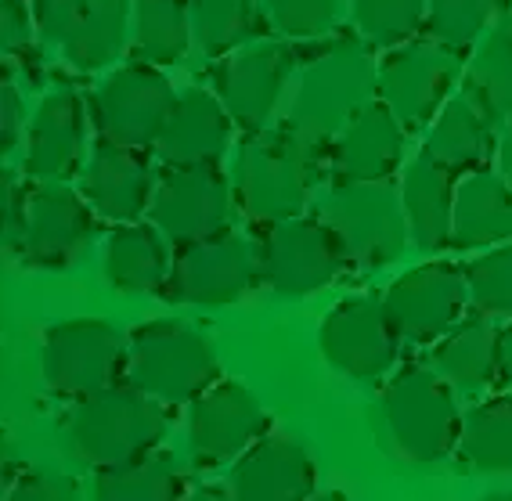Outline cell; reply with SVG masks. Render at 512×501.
I'll use <instances>...</instances> for the list:
<instances>
[{"label": "cell", "instance_id": "cell-1", "mask_svg": "<svg viewBox=\"0 0 512 501\" xmlns=\"http://www.w3.org/2000/svg\"><path fill=\"white\" fill-rule=\"evenodd\" d=\"M375 98H379V65L372 58V44L361 33L321 37V44L311 47L296 65L285 127H293L303 137V145L325 163L339 130Z\"/></svg>", "mask_w": 512, "mask_h": 501}, {"label": "cell", "instance_id": "cell-2", "mask_svg": "<svg viewBox=\"0 0 512 501\" xmlns=\"http://www.w3.org/2000/svg\"><path fill=\"white\" fill-rule=\"evenodd\" d=\"M318 177L321 159L293 127L253 130L235 155V202L260 228L303 217Z\"/></svg>", "mask_w": 512, "mask_h": 501}, {"label": "cell", "instance_id": "cell-3", "mask_svg": "<svg viewBox=\"0 0 512 501\" xmlns=\"http://www.w3.org/2000/svg\"><path fill=\"white\" fill-rule=\"evenodd\" d=\"M166 429H170L166 404L148 397L127 379L83 401H73V411L65 419V433H69L76 458L94 469H109V465L156 451Z\"/></svg>", "mask_w": 512, "mask_h": 501}, {"label": "cell", "instance_id": "cell-4", "mask_svg": "<svg viewBox=\"0 0 512 501\" xmlns=\"http://www.w3.org/2000/svg\"><path fill=\"white\" fill-rule=\"evenodd\" d=\"M455 386L426 365H404L383 390V422L397 455L412 465H430L458 451L462 411Z\"/></svg>", "mask_w": 512, "mask_h": 501}, {"label": "cell", "instance_id": "cell-5", "mask_svg": "<svg viewBox=\"0 0 512 501\" xmlns=\"http://www.w3.org/2000/svg\"><path fill=\"white\" fill-rule=\"evenodd\" d=\"M220 379L210 339L184 321H145L130 332L127 383L166 408L192 404Z\"/></svg>", "mask_w": 512, "mask_h": 501}, {"label": "cell", "instance_id": "cell-6", "mask_svg": "<svg viewBox=\"0 0 512 501\" xmlns=\"http://www.w3.org/2000/svg\"><path fill=\"white\" fill-rule=\"evenodd\" d=\"M318 206L321 220L336 231L343 253L357 267H390L412 242L394 181H332Z\"/></svg>", "mask_w": 512, "mask_h": 501}, {"label": "cell", "instance_id": "cell-7", "mask_svg": "<svg viewBox=\"0 0 512 501\" xmlns=\"http://www.w3.org/2000/svg\"><path fill=\"white\" fill-rule=\"evenodd\" d=\"M130 361V336L105 318H69L44 332L40 372L47 390L65 401H83L123 383Z\"/></svg>", "mask_w": 512, "mask_h": 501}, {"label": "cell", "instance_id": "cell-8", "mask_svg": "<svg viewBox=\"0 0 512 501\" xmlns=\"http://www.w3.org/2000/svg\"><path fill=\"white\" fill-rule=\"evenodd\" d=\"M260 282L275 296L300 300L332 285L350 264L336 231L321 217H293L264 224L256 235Z\"/></svg>", "mask_w": 512, "mask_h": 501}, {"label": "cell", "instance_id": "cell-9", "mask_svg": "<svg viewBox=\"0 0 512 501\" xmlns=\"http://www.w3.org/2000/svg\"><path fill=\"white\" fill-rule=\"evenodd\" d=\"M260 282L256 242L224 228L188 246H174V267L163 296L184 307H228Z\"/></svg>", "mask_w": 512, "mask_h": 501}, {"label": "cell", "instance_id": "cell-10", "mask_svg": "<svg viewBox=\"0 0 512 501\" xmlns=\"http://www.w3.org/2000/svg\"><path fill=\"white\" fill-rule=\"evenodd\" d=\"M174 105L177 91L159 73V65L148 62L119 65L91 94V116L101 141L138 148V152L159 145Z\"/></svg>", "mask_w": 512, "mask_h": 501}, {"label": "cell", "instance_id": "cell-11", "mask_svg": "<svg viewBox=\"0 0 512 501\" xmlns=\"http://www.w3.org/2000/svg\"><path fill=\"white\" fill-rule=\"evenodd\" d=\"M383 307L401 339L440 343L458 321L466 318V267L448 264V260H426L419 267H408L383 292Z\"/></svg>", "mask_w": 512, "mask_h": 501}, {"label": "cell", "instance_id": "cell-12", "mask_svg": "<svg viewBox=\"0 0 512 501\" xmlns=\"http://www.w3.org/2000/svg\"><path fill=\"white\" fill-rule=\"evenodd\" d=\"M458 51L437 40H408L394 47L379 65V98L394 109L408 134L430 127L448 105V94L458 80Z\"/></svg>", "mask_w": 512, "mask_h": 501}, {"label": "cell", "instance_id": "cell-13", "mask_svg": "<svg viewBox=\"0 0 512 501\" xmlns=\"http://www.w3.org/2000/svg\"><path fill=\"white\" fill-rule=\"evenodd\" d=\"M318 347L336 372L361 383L386 379L397 365L401 336L386 318L383 300L375 296H347L325 314L318 328Z\"/></svg>", "mask_w": 512, "mask_h": 501}, {"label": "cell", "instance_id": "cell-14", "mask_svg": "<svg viewBox=\"0 0 512 501\" xmlns=\"http://www.w3.org/2000/svg\"><path fill=\"white\" fill-rule=\"evenodd\" d=\"M271 433V415L235 379H217L188 404V451L195 465L238 462L256 440Z\"/></svg>", "mask_w": 512, "mask_h": 501}, {"label": "cell", "instance_id": "cell-15", "mask_svg": "<svg viewBox=\"0 0 512 501\" xmlns=\"http://www.w3.org/2000/svg\"><path fill=\"white\" fill-rule=\"evenodd\" d=\"M148 220L170 238V246H188L195 238L224 231L231 224V181L220 163L166 166L159 174Z\"/></svg>", "mask_w": 512, "mask_h": 501}, {"label": "cell", "instance_id": "cell-16", "mask_svg": "<svg viewBox=\"0 0 512 501\" xmlns=\"http://www.w3.org/2000/svg\"><path fill=\"white\" fill-rule=\"evenodd\" d=\"M296 65H300V55L293 47L275 44V40L246 44L231 51L228 58H220L213 87H217L224 109L235 119V127H242L246 134L267 127V119L275 116Z\"/></svg>", "mask_w": 512, "mask_h": 501}, {"label": "cell", "instance_id": "cell-17", "mask_svg": "<svg viewBox=\"0 0 512 501\" xmlns=\"http://www.w3.org/2000/svg\"><path fill=\"white\" fill-rule=\"evenodd\" d=\"M94 238V206L83 192L65 181H47L29 188L26 238L19 256L40 271H65L83 256Z\"/></svg>", "mask_w": 512, "mask_h": 501}, {"label": "cell", "instance_id": "cell-18", "mask_svg": "<svg viewBox=\"0 0 512 501\" xmlns=\"http://www.w3.org/2000/svg\"><path fill=\"white\" fill-rule=\"evenodd\" d=\"M314 458L293 433H267L238 458L228 480V501H311Z\"/></svg>", "mask_w": 512, "mask_h": 501}, {"label": "cell", "instance_id": "cell-19", "mask_svg": "<svg viewBox=\"0 0 512 501\" xmlns=\"http://www.w3.org/2000/svg\"><path fill=\"white\" fill-rule=\"evenodd\" d=\"M159 174L145 152L123 148L112 141H98L83 166V195L94 213L112 224H134L152 210Z\"/></svg>", "mask_w": 512, "mask_h": 501}, {"label": "cell", "instance_id": "cell-20", "mask_svg": "<svg viewBox=\"0 0 512 501\" xmlns=\"http://www.w3.org/2000/svg\"><path fill=\"white\" fill-rule=\"evenodd\" d=\"M404 141H408V127L383 98H375L332 141V181H390L404 163Z\"/></svg>", "mask_w": 512, "mask_h": 501}, {"label": "cell", "instance_id": "cell-21", "mask_svg": "<svg viewBox=\"0 0 512 501\" xmlns=\"http://www.w3.org/2000/svg\"><path fill=\"white\" fill-rule=\"evenodd\" d=\"M83 134H87V109L73 87H58L44 94L37 116L26 130V163L22 174L33 184L69 181L80 166Z\"/></svg>", "mask_w": 512, "mask_h": 501}, {"label": "cell", "instance_id": "cell-22", "mask_svg": "<svg viewBox=\"0 0 512 501\" xmlns=\"http://www.w3.org/2000/svg\"><path fill=\"white\" fill-rule=\"evenodd\" d=\"M231 127L235 119L217 94L188 87L184 94H177V105L166 119L156 152L166 166L220 163L231 145Z\"/></svg>", "mask_w": 512, "mask_h": 501}, {"label": "cell", "instance_id": "cell-23", "mask_svg": "<svg viewBox=\"0 0 512 501\" xmlns=\"http://www.w3.org/2000/svg\"><path fill=\"white\" fill-rule=\"evenodd\" d=\"M455 174L440 166L426 148L404 166L401 202L408 217V235L419 253H440L455 238Z\"/></svg>", "mask_w": 512, "mask_h": 501}, {"label": "cell", "instance_id": "cell-24", "mask_svg": "<svg viewBox=\"0 0 512 501\" xmlns=\"http://www.w3.org/2000/svg\"><path fill=\"white\" fill-rule=\"evenodd\" d=\"M437 368L458 393H480L502 383V328L487 314H469L433 350Z\"/></svg>", "mask_w": 512, "mask_h": 501}, {"label": "cell", "instance_id": "cell-25", "mask_svg": "<svg viewBox=\"0 0 512 501\" xmlns=\"http://www.w3.org/2000/svg\"><path fill=\"white\" fill-rule=\"evenodd\" d=\"M512 238V184L487 166L466 174L455 192V249H494Z\"/></svg>", "mask_w": 512, "mask_h": 501}, {"label": "cell", "instance_id": "cell-26", "mask_svg": "<svg viewBox=\"0 0 512 501\" xmlns=\"http://www.w3.org/2000/svg\"><path fill=\"white\" fill-rule=\"evenodd\" d=\"M105 278L116 292H163L174 253L156 224H116L105 242Z\"/></svg>", "mask_w": 512, "mask_h": 501}, {"label": "cell", "instance_id": "cell-27", "mask_svg": "<svg viewBox=\"0 0 512 501\" xmlns=\"http://www.w3.org/2000/svg\"><path fill=\"white\" fill-rule=\"evenodd\" d=\"M130 29H134L130 0H83L73 33L62 44L65 62L83 73H98L123 55Z\"/></svg>", "mask_w": 512, "mask_h": 501}, {"label": "cell", "instance_id": "cell-28", "mask_svg": "<svg viewBox=\"0 0 512 501\" xmlns=\"http://www.w3.org/2000/svg\"><path fill=\"white\" fill-rule=\"evenodd\" d=\"M491 134H494L491 119L476 109V101L469 94H458L433 119L422 148L440 166H448L451 174H473V170H480L487 163V155H491Z\"/></svg>", "mask_w": 512, "mask_h": 501}, {"label": "cell", "instance_id": "cell-29", "mask_svg": "<svg viewBox=\"0 0 512 501\" xmlns=\"http://www.w3.org/2000/svg\"><path fill=\"white\" fill-rule=\"evenodd\" d=\"M466 94L494 127L512 123V11H502L476 44L469 58Z\"/></svg>", "mask_w": 512, "mask_h": 501}, {"label": "cell", "instance_id": "cell-30", "mask_svg": "<svg viewBox=\"0 0 512 501\" xmlns=\"http://www.w3.org/2000/svg\"><path fill=\"white\" fill-rule=\"evenodd\" d=\"M188 483L170 451H148L130 462L98 469L91 501H184Z\"/></svg>", "mask_w": 512, "mask_h": 501}, {"label": "cell", "instance_id": "cell-31", "mask_svg": "<svg viewBox=\"0 0 512 501\" xmlns=\"http://www.w3.org/2000/svg\"><path fill=\"white\" fill-rule=\"evenodd\" d=\"M458 458L473 473H512V393H494L466 411Z\"/></svg>", "mask_w": 512, "mask_h": 501}, {"label": "cell", "instance_id": "cell-32", "mask_svg": "<svg viewBox=\"0 0 512 501\" xmlns=\"http://www.w3.org/2000/svg\"><path fill=\"white\" fill-rule=\"evenodd\" d=\"M134 58L177 65L192 44V0H134Z\"/></svg>", "mask_w": 512, "mask_h": 501}, {"label": "cell", "instance_id": "cell-33", "mask_svg": "<svg viewBox=\"0 0 512 501\" xmlns=\"http://www.w3.org/2000/svg\"><path fill=\"white\" fill-rule=\"evenodd\" d=\"M267 22L260 0H192V37L206 58L231 55Z\"/></svg>", "mask_w": 512, "mask_h": 501}, {"label": "cell", "instance_id": "cell-34", "mask_svg": "<svg viewBox=\"0 0 512 501\" xmlns=\"http://www.w3.org/2000/svg\"><path fill=\"white\" fill-rule=\"evenodd\" d=\"M426 15H430V0H354L357 33L383 51L415 40Z\"/></svg>", "mask_w": 512, "mask_h": 501}, {"label": "cell", "instance_id": "cell-35", "mask_svg": "<svg viewBox=\"0 0 512 501\" xmlns=\"http://www.w3.org/2000/svg\"><path fill=\"white\" fill-rule=\"evenodd\" d=\"M469 307L487 318H512V242L484 249L466 264Z\"/></svg>", "mask_w": 512, "mask_h": 501}, {"label": "cell", "instance_id": "cell-36", "mask_svg": "<svg viewBox=\"0 0 512 501\" xmlns=\"http://www.w3.org/2000/svg\"><path fill=\"white\" fill-rule=\"evenodd\" d=\"M430 37L451 51H469L494 26V0H430Z\"/></svg>", "mask_w": 512, "mask_h": 501}, {"label": "cell", "instance_id": "cell-37", "mask_svg": "<svg viewBox=\"0 0 512 501\" xmlns=\"http://www.w3.org/2000/svg\"><path fill=\"white\" fill-rule=\"evenodd\" d=\"M267 22L289 40L332 37L343 0H264Z\"/></svg>", "mask_w": 512, "mask_h": 501}, {"label": "cell", "instance_id": "cell-38", "mask_svg": "<svg viewBox=\"0 0 512 501\" xmlns=\"http://www.w3.org/2000/svg\"><path fill=\"white\" fill-rule=\"evenodd\" d=\"M4 501H83V491L73 476L47 473V469H29L8 483Z\"/></svg>", "mask_w": 512, "mask_h": 501}, {"label": "cell", "instance_id": "cell-39", "mask_svg": "<svg viewBox=\"0 0 512 501\" xmlns=\"http://www.w3.org/2000/svg\"><path fill=\"white\" fill-rule=\"evenodd\" d=\"M37 29V0H0V47L4 55L22 58Z\"/></svg>", "mask_w": 512, "mask_h": 501}, {"label": "cell", "instance_id": "cell-40", "mask_svg": "<svg viewBox=\"0 0 512 501\" xmlns=\"http://www.w3.org/2000/svg\"><path fill=\"white\" fill-rule=\"evenodd\" d=\"M29 119H26V98H22V83L15 73H4L0 83V134H4V152H15L19 141L26 137Z\"/></svg>", "mask_w": 512, "mask_h": 501}, {"label": "cell", "instance_id": "cell-41", "mask_svg": "<svg viewBox=\"0 0 512 501\" xmlns=\"http://www.w3.org/2000/svg\"><path fill=\"white\" fill-rule=\"evenodd\" d=\"M29 217V188L19 174L4 177V249L19 256L22 238H26Z\"/></svg>", "mask_w": 512, "mask_h": 501}, {"label": "cell", "instance_id": "cell-42", "mask_svg": "<svg viewBox=\"0 0 512 501\" xmlns=\"http://www.w3.org/2000/svg\"><path fill=\"white\" fill-rule=\"evenodd\" d=\"M83 0H37V29L47 44L62 47L69 40L76 26V15H80Z\"/></svg>", "mask_w": 512, "mask_h": 501}, {"label": "cell", "instance_id": "cell-43", "mask_svg": "<svg viewBox=\"0 0 512 501\" xmlns=\"http://www.w3.org/2000/svg\"><path fill=\"white\" fill-rule=\"evenodd\" d=\"M498 174L512 184V123L505 127L502 134V145H498Z\"/></svg>", "mask_w": 512, "mask_h": 501}, {"label": "cell", "instance_id": "cell-44", "mask_svg": "<svg viewBox=\"0 0 512 501\" xmlns=\"http://www.w3.org/2000/svg\"><path fill=\"white\" fill-rule=\"evenodd\" d=\"M502 383L512 386V321L502 328Z\"/></svg>", "mask_w": 512, "mask_h": 501}, {"label": "cell", "instance_id": "cell-45", "mask_svg": "<svg viewBox=\"0 0 512 501\" xmlns=\"http://www.w3.org/2000/svg\"><path fill=\"white\" fill-rule=\"evenodd\" d=\"M184 501H224L220 494H213V491H192Z\"/></svg>", "mask_w": 512, "mask_h": 501}, {"label": "cell", "instance_id": "cell-46", "mask_svg": "<svg viewBox=\"0 0 512 501\" xmlns=\"http://www.w3.org/2000/svg\"><path fill=\"white\" fill-rule=\"evenodd\" d=\"M311 501H350L347 494H339V491H321V494H314Z\"/></svg>", "mask_w": 512, "mask_h": 501}, {"label": "cell", "instance_id": "cell-47", "mask_svg": "<svg viewBox=\"0 0 512 501\" xmlns=\"http://www.w3.org/2000/svg\"><path fill=\"white\" fill-rule=\"evenodd\" d=\"M480 501H512V487L509 491H494V494H484Z\"/></svg>", "mask_w": 512, "mask_h": 501}]
</instances>
